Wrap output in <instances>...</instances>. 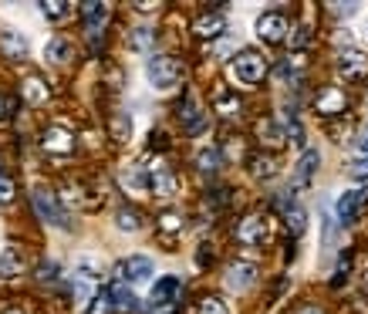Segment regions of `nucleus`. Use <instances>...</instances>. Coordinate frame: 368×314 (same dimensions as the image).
<instances>
[{"mask_svg":"<svg viewBox=\"0 0 368 314\" xmlns=\"http://www.w3.org/2000/svg\"><path fill=\"white\" fill-rule=\"evenodd\" d=\"M145 75H149V81H153L155 88H173L183 78V65H179V58H173V54H153L149 65H145Z\"/></svg>","mask_w":368,"mask_h":314,"instance_id":"1","label":"nucleus"},{"mask_svg":"<svg viewBox=\"0 0 368 314\" xmlns=\"http://www.w3.org/2000/svg\"><path fill=\"white\" fill-rule=\"evenodd\" d=\"M233 75L243 85H260L267 78V61L260 51H237L233 58Z\"/></svg>","mask_w":368,"mask_h":314,"instance_id":"2","label":"nucleus"},{"mask_svg":"<svg viewBox=\"0 0 368 314\" xmlns=\"http://www.w3.org/2000/svg\"><path fill=\"white\" fill-rule=\"evenodd\" d=\"M145 183H149L155 197H173L176 193V176L169 169V162H163V159H153L145 166Z\"/></svg>","mask_w":368,"mask_h":314,"instance_id":"3","label":"nucleus"},{"mask_svg":"<svg viewBox=\"0 0 368 314\" xmlns=\"http://www.w3.org/2000/svg\"><path fill=\"white\" fill-rule=\"evenodd\" d=\"M115 274H118V281H126V284H145V281L153 277V261L142 257V253H136V257H128V261L118 263Z\"/></svg>","mask_w":368,"mask_h":314,"instance_id":"4","label":"nucleus"},{"mask_svg":"<svg viewBox=\"0 0 368 314\" xmlns=\"http://www.w3.org/2000/svg\"><path fill=\"white\" fill-rule=\"evenodd\" d=\"M257 34L267 41V44H280L287 38V17L280 11H267L257 17Z\"/></svg>","mask_w":368,"mask_h":314,"instance_id":"5","label":"nucleus"},{"mask_svg":"<svg viewBox=\"0 0 368 314\" xmlns=\"http://www.w3.org/2000/svg\"><path fill=\"white\" fill-rule=\"evenodd\" d=\"M344 108H348V98H344V92L342 88H334V85H324V88L315 95V112L317 115L331 118V115H342Z\"/></svg>","mask_w":368,"mask_h":314,"instance_id":"6","label":"nucleus"},{"mask_svg":"<svg viewBox=\"0 0 368 314\" xmlns=\"http://www.w3.org/2000/svg\"><path fill=\"white\" fill-rule=\"evenodd\" d=\"M41 145H44L48 156H71L75 152V135L68 129H61V125H51V129L44 132Z\"/></svg>","mask_w":368,"mask_h":314,"instance_id":"7","label":"nucleus"},{"mask_svg":"<svg viewBox=\"0 0 368 314\" xmlns=\"http://www.w3.org/2000/svg\"><path fill=\"white\" fill-rule=\"evenodd\" d=\"M31 203H34V213H38L44 223H64L61 220V209H58V197H54L51 189L38 186V189L31 193Z\"/></svg>","mask_w":368,"mask_h":314,"instance_id":"8","label":"nucleus"},{"mask_svg":"<svg viewBox=\"0 0 368 314\" xmlns=\"http://www.w3.org/2000/svg\"><path fill=\"white\" fill-rule=\"evenodd\" d=\"M338 71L344 81H362L368 75V58L362 51H344L338 58Z\"/></svg>","mask_w":368,"mask_h":314,"instance_id":"9","label":"nucleus"},{"mask_svg":"<svg viewBox=\"0 0 368 314\" xmlns=\"http://www.w3.org/2000/svg\"><path fill=\"white\" fill-rule=\"evenodd\" d=\"M237 236H240L247 247H257L267 240V220L264 216H243L240 226H237Z\"/></svg>","mask_w":368,"mask_h":314,"instance_id":"10","label":"nucleus"},{"mask_svg":"<svg viewBox=\"0 0 368 314\" xmlns=\"http://www.w3.org/2000/svg\"><path fill=\"white\" fill-rule=\"evenodd\" d=\"M24 267H27L24 250L17 247V244H7V247H4V253H0V277H17V274H24Z\"/></svg>","mask_w":368,"mask_h":314,"instance_id":"11","label":"nucleus"},{"mask_svg":"<svg viewBox=\"0 0 368 314\" xmlns=\"http://www.w3.org/2000/svg\"><path fill=\"white\" fill-rule=\"evenodd\" d=\"M227 31V21H223V14H203V17H196V24H193V34L196 38H220Z\"/></svg>","mask_w":368,"mask_h":314,"instance_id":"12","label":"nucleus"},{"mask_svg":"<svg viewBox=\"0 0 368 314\" xmlns=\"http://www.w3.org/2000/svg\"><path fill=\"white\" fill-rule=\"evenodd\" d=\"M365 206V189H348L342 199H338V220L342 223H352L362 213Z\"/></svg>","mask_w":368,"mask_h":314,"instance_id":"13","label":"nucleus"},{"mask_svg":"<svg viewBox=\"0 0 368 314\" xmlns=\"http://www.w3.org/2000/svg\"><path fill=\"white\" fill-rule=\"evenodd\" d=\"M0 51H4V58H11V61H24L27 41L21 38L17 31H4V34H0Z\"/></svg>","mask_w":368,"mask_h":314,"instance_id":"14","label":"nucleus"},{"mask_svg":"<svg viewBox=\"0 0 368 314\" xmlns=\"http://www.w3.org/2000/svg\"><path fill=\"white\" fill-rule=\"evenodd\" d=\"M176 294H179V281H176V277H163V281L153 288L149 304H153V308H165V304H173V298H176Z\"/></svg>","mask_w":368,"mask_h":314,"instance_id":"15","label":"nucleus"},{"mask_svg":"<svg viewBox=\"0 0 368 314\" xmlns=\"http://www.w3.org/2000/svg\"><path fill=\"white\" fill-rule=\"evenodd\" d=\"M179 118H183V125H186L190 135H200V132L206 129V118L196 112V102H193V98H186V102L179 105Z\"/></svg>","mask_w":368,"mask_h":314,"instance_id":"16","label":"nucleus"},{"mask_svg":"<svg viewBox=\"0 0 368 314\" xmlns=\"http://www.w3.org/2000/svg\"><path fill=\"white\" fill-rule=\"evenodd\" d=\"M257 135H260V142H264L267 149H280V145H284V129H280L274 118H264V122L257 125Z\"/></svg>","mask_w":368,"mask_h":314,"instance_id":"17","label":"nucleus"},{"mask_svg":"<svg viewBox=\"0 0 368 314\" xmlns=\"http://www.w3.org/2000/svg\"><path fill=\"white\" fill-rule=\"evenodd\" d=\"M108 135H112L115 142H128V135H132V122H128L126 112H115L108 118Z\"/></svg>","mask_w":368,"mask_h":314,"instance_id":"18","label":"nucleus"},{"mask_svg":"<svg viewBox=\"0 0 368 314\" xmlns=\"http://www.w3.org/2000/svg\"><path fill=\"white\" fill-rule=\"evenodd\" d=\"M254 277H257V267H254V263L237 261L233 267H230V277H227V281L233 284V288H247V284H250Z\"/></svg>","mask_w":368,"mask_h":314,"instance_id":"19","label":"nucleus"},{"mask_svg":"<svg viewBox=\"0 0 368 314\" xmlns=\"http://www.w3.org/2000/svg\"><path fill=\"white\" fill-rule=\"evenodd\" d=\"M284 220H287V230H291L294 236H297V234H305V226H307L305 209H301V206H294L291 199L284 203Z\"/></svg>","mask_w":368,"mask_h":314,"instance_id":"20","label":"nucleus"},{"mask_svg":"<svg viewBox=\"0 0 368 314\" xmlns=\"http://www.w3.org/2000/svg\"><path fill=\"white\" fill-rule=\"evenodd\" d=\"M112 301H115V308H118V311H136V308H139V304H136V298H132V291L126 288V284H112Z\"/></svg>","mask_w":368,"mask_h":314,"instance_id":"21","label":"nucleus"},{"mask_svg":"<svg viewBox=\"0 0 368 314\" xmlns=\"http://www.w3.org/2000/svg\"><path fill=\"white\" fill-rule=\"evenodd\" d=\"M112 311H115L112 291H98V294L88 301V308H85V314H112Z\"/></svg>","mask_w":368,"mask_h":314,"instance_id":"22","label":"nucleus"},{"mask_svg":"<svg viewBox=\"0 0 368 314\" xmlns=\"http://www.w3.org/2000/svg\"><path fill=\"white\" fill-rule=\"evenodd\" d=\"M240 108H243L240 95H233V92H220V95H216V112H220V115H237Z\"/></svg>","mask_w":368,"mask_h":314,"instance_id":"23","label":"nucleus"},{"mask_svg":"<svg viewBox=\"0 0 368 314\" xmlns=\"http://www.w3.org/2000/svg\"><path fill=\"white\" fill-rule=\"evenodd\" d=\"M44 54H48L51 65H61V61H68V54H71V44L64 38H54V41H48V51Z\"/></svg>","mask_w":368,"mask_h":314,"instance_id":"24","label":"nucleus"},{"mask_svg":"<svg viewBox=\"0 0 368 314\" xmlns=\"http://www.w3.org/2000/svg\"><path fill=\"white\" fill-rule=\"evenodd\" d=\"M24 95H27V98H31L34 105H41V102H48V95H51V92L44 88V81H41L38 75H31V78L24 81Z\"/></svg>","mask_w":368,"mask_h":314,"instance_id":"25","label":"nucleus"},{"mask_svg":"<svg viewBox=\"0 0 368 314\" xmlns=\"http://www.w3.org/2000/svg\"><path fill=\"white\" fill-rule=\"evenodd\" d=\"M153 41H155L153 27H136V31H132V38H128V44H132L136 51H149V48H153Z\"/></svg>","mask_w":368,"mask_h":314,"instance_id":"26","label":"nucleus"},{"mask_svg":"<svg viewBox=\"0 0 368 314\" xmlns=\"http://www.w3.org/2000/svg\"><path fill=\"white\" fill-rule=\"evenodd\" d=\"M317 152L315 149H307L305 156H301V162H297V179H311V176H315V169H317Z\"/></svg>","mask_w":368,"mask_h":314,"instance_id":"27","label":"nucleus"},{"mask_svg":"<svg viewBox=\"0 0 368 314\" xmlns=\"http://www.w3.org/2000/svg\"><path fill=\"white\" fill-rule=\"evenodd\" d=\"M159 230H163V234H179V230H183V216H179L176 209L159 213Z\"/></svg>","mask_w":368,"mask_h":314,"instance_id":"28","label":"nucleus"},{"mask_svg":"<svg viewBox=\"0 0 368 314\" xmlns=\"http://www.w3.org/2000/svg\"><path fill=\"white\" fill-rule=\"evenodd\" d=\"M250 166H254L257 179H270V176L277 172V166H274V159H270V156H254V159H250Z\"/></svg>","mask_w":368,"mask_h":314,"instance_id":"29","label":"nucleus"},{"mask_svg":"<svg viewBox=\"0 0 368 314\" xmlns=\"http://www.w3.org/2000/svg\"><path fill=\"white\" fill-rule=\"evenodd\" d=\"M196 162H200L203 172H216L220 169V152H216V149H203V152L196 156Z\"/></svg>","mask_w":368,"mask_h":314,"instance_id":"30","label":"nucleus"},{"mask_svg":"<svg viewBox=\"0 0 368 314\" xmlns=\"http://www.w3.org/2000/svg\"><path fill=\"white\" fill-rule=\"evenodd\" d=\"M118 226H122V230H139L142 216L136 213V209H118Z\"/></svg>","mask_w":368,"mask_h":314,"instance_id":"31","label":"nucleus"},{"mask_svg":"<svg viewBox=\"0 0 368 314\" xmlns=\"http://www.w3.org/2000/svg\"><path fill=\"white\" fill-rule=\"evenodd\" d=\"M196 314H230V311H227V304L220 301V298H203Z\"/></svg>","mask_w":368,"mask_h":314,"instance_id":"32","label":"nucleus"},{"mask_svg":"<svg viewBox=\"0 0 368 314\" xmlns=\"http://www.w3.org/2000/svg\"><path fill=\"white\" fill-rule=\"evenodd\" d=\"M41 11H44V17H64V11H68V4H64V0H44V4H41Z\"/></svg>","mask_w":368,"mask_h":314,"instance_id":"33","label":"nucleus"},{"mask_svg":"<svg viewBox=\"0 0 368 314\" xmlns=\"http://www.w3.org/2000/svg\"><path fill=\"white\" fill-rule=\"evenodd\" d=\"M348 172H352V179H368V156H358L352 166H348Z\"/></svg>","mask_w":368,"mask_h":314,"instance_id":"34","label":"nucleus"},{"mask_svg":"<svg viewBox=\"0 0 368 314\" xmlns=\"http://www.w3.org/2000/svg\"><path fill=\"white\" fill-rule=\"evenodd\" d=\"M14 199V179L7 172H0V203H11Z\"/></svg>","mask_w":368,"mask_h":314,"instance_id":"35","label":"nucleus"},{"mask_svg":"<svg viewBox=\"0 0 368 314\" xmlns=\"http://www.w3.org/2000/svg\"><path fill=\"white\" fill-rule=\"evenodd\" d=\"M307 41H311V31H307V27H294V34H291V44H294V48H305Z\"/></svg>","mask_w":368,"mask_h":314,"instance_id":"36","label":"nucleus"},{"mask_svg":"<svg viewBox=\"0 0 368 314\" xmlns=\"http://www.w3.org/2000/svg\"><path fill=\"white\" fill-rule=\"evenodd\" d=\"M54 271H58V267H54L51 261H48V263H41V277H44V281H51V277H54Z\"/></svg>","mask_w":368,"mask_h":314,"instance_id":"37","label":"nucleus"},{"mask_svg":"<svg viewBox=\"0 0 368 314\" xmlns=\"http://www.w3.org/2000/svg\"><path fill=\"white\" fill-rule=\"evenodd\" d=\"M358 149L368 156V125H365V132H362V139H358Z\"/></svg>","mask_w":368,"mask_h":314,"instance_id":"38","label":"nucleus"},{"mask_svg":"<svg viewBox=\"0 0 368 314\" xmlns=\"http://www.w3.org/2000/svg\"><path fill=\"white\" fill-rule=\"evenodd\" d=\"M301 314H321V311H317V308H305V311H301Z\"/></svg>","mask_w":368,"mask_h":314,"instance_id":"39","label":"nucleus"},{"mask_svg":"<svg viewBox=\"0 0 368 314\" xmlns=\"http://www.w3.org/2000/svg\"><path fill=\"white\" fill-rule=\"evenodd\" d=\"M4 314H24V311H21V308H11V311H4Z\"/></svg>","mask_w":368,"mask_h":314,"instance_id":"40","label":"nucleus"},{"mask_svg":"<svg viewBox=\"0 0 368 314\" xmlns=\"http://www.w3.org/2000/svg\"><path fill=\"white\" fill-rule=\"evenodd\" d=\"M0 115H4V102H0Z\"/></svg>","mask_w":368,"mask_h":314,"instance_id":"41","label":"nucleus"}]
</instances>
